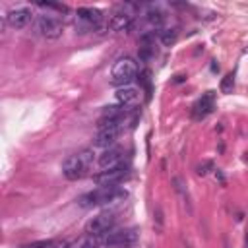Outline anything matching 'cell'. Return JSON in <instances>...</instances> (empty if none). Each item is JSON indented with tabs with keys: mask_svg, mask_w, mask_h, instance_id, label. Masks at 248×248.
I'll list each match as a JSON object with an SVG mask.
<instances>
[{
	"mask_svg": "<svg viewBox=\"0 0 248 248\" xmlns=\"http://www.w3.org/2000/svg\"><path fill=\"white\" fill-rule=\"evenodd\" d=\"M126 198V192L120 190L118 186H101L93 192L83 194L78 203L81 207H93V205H108V203H118Z\"/></svg>",
	"mask_w": 248,
	"mask_h": 248,
	"instance_id": "6da1fadb",
	"label": "cell"
},
{
	"mask_svg": "<svg viewBox=\"0 0 248 248\" xmlns=\"http://www.w3.org/2000/svg\"><path fill=\"white\" fill-rule=\"evenodd\" d=\"M93 163V151L91 149H85V151H79L76 155H70L64 165H62V170H64V176L68 180H78L85 174V170L89 169V165Z\"/></svg>",
	"mask_w": 248,
	"mask_h": 248,
	"instance_id": "7a4b0ae2",
	"label": "cell"
},
{
	"mask_svg": "<svg viewBox=\"0 0 248 248\" xmlns=\"http://www.w3.org/2000/svg\"><path fill=\"white\" fill-rule=\"evenodd\" d=\"M136 76H138V62L134 58H130V56L118 58L114 62L112 70H110V81L114 85H120V87L128 85Z\"/></svg>",
	"mask_w": 248,
	"mask_h": 248,
	"instance_id": "3957f363",
	"label": "cell"
},
{
	"mask_svg": "<svg viewBox=\"0 0 248 248\" xmlns=\"http://www.w3.org/2000/svg\"><path fill=\"white\" fill-rule=\"evenodd\" d=\"M140 240V232L136 229H122L114 231L105 236V246L107 248H130Z\"/></svg>",
	"mask_w": 248,
	"mask_h": 248,
	"instance_id": "277c9868",
	"label": "cell"
},
{
	"mask_svg": "<svg viewBox=\"0 0 248 248\" xmlns=\"http://www.w3.org/2000/svg\"><path fill=\"white\" fill-rule=\"evenodd\" d=\"M101 19H103V14L95 8H79L76 12V27L81 33H85L89 29H95L101 23Z\"/></svg>",
	"mask_w": 248,
	"mask_h": 248,
	"instance_id": "5b68a950",
	"label": "cell"
},
{
	"mask_svg": "<svg viewBox=\"0 0 248 248\" xmlns=\"http://www.w3.org/2000/svg\"><path fill=\"white\" fill-rule=\"evenodd\" d=\"M35 29L39 35H43L46 39H56L62 35V21L52 16H41L35 21Z\"/></svg>",
	"mask_w": 248,
	"mask_h": 248,
	"instance_id": "8992f818",
	"label": "cell"
},
{
	"mask_svg": "<svg viewBox=\"0 0 248 248\" xmlns=\"http://www.w3.org/2000/svg\"><path fill=\"white\" fill-rule=\"evenodd\" d=\"M126 176H128V167L122 163L118 167H112V169H107V170H101L99 174H95V182L99 186H116Z\"/></svg>",
	"mask_w": 248,
	"mask_h": 248,
	"instance_id": "52a82bcc",
	"label": "cell"
},
{
	"mask_svg": "<svg viewBox=\"0 0 248 248\" xmlns=\"http://www.w3.org/2000/svg\"><path fill=\"white\" fill-rule=\"evenodd\" d=\"M114 221H116L114 213H112V211H105V213L95 215V217L87 223L85 231H87V234H101V236H103L105 232H108V231L112 229Z\"/></svg>",
	"mask_w": 248,
	"mask_h": 248,
	"instance_id": "ba28073f",
	"label": "cell"
},
{
	"mask_svg": "<svg viewBox=\"0 0 248 248\" xmlns=\"http://www.w3.org/2000/svg\"><path fill=\"white\" fill-rule=\"evenodd\" d=\"M215 107V93L213 91H205L192 107V118L194 120H203Z\"/></svg>",
	"mask_w": 248,
	"mask_h": 248,
	"instance_id": "9c48e42d",
	"label": "cell"
},
{
	"mask_svg": "<svg viewBox=\"0 0 248 248\" xmlns=\"http://www.w3.org/2000/svg\"><path fill=\"white\" fill-rule=\"evenodd\" d=\"M6 19H8L10 27H14V29H23V27H27L29 21L33 19V14H31L29 8H14V10L8 12Z\"/></svg>",
	"mask_w": 248,
	"mask_h": 248,
	"instance_id": "30bf717a",
	"label": "cell"
},
{
	"mask_svg": "<svg viewBox=\"0 0 248 248\" xmlns=\"http://www.w3.org/2000/svg\"><path fill=\"white\" fill-rule=\"evenodd\" d=\"M114 97H116L118 105L130 108V107L138 105V101H140V89H138V87H132V85H124V87H120V89L114 93Z\"/></svg>",
	"mask_w": 248,
	"mask_h": 248,
	"instance_id": "8fae6325",
	"label": "cell"
},
{
	"mask_svg": "<svg viewBox=\"0 0 248 248\" xmlns=\"http://www.w3.org/2000/svg\"><path fill=\"white\" fill-rule=\"evenodd\" d=\"M118 134H120V126L103 128V130H99L97 136H95V145H97V147H107V149H108V147L114 145Z\"/></svg>",
	"mask_w": 248,
	"mask_h": 248,
	"instance_id": "7c38bea8",
	"label": "cell"
},
{
	"mask_svg": "<svg viewBox=\"0 0 248 248\" xmlns=\"http://www.w3.org/2000/svg\"><path fill=\"white\" fill-rule=\"evenodd\" d=\"M122 149L120 147H108L101 157H99V167L103 169V170H107V169H112V167H118V165H122Z\"/></svg>",
	"mask_w": 248,
	"mask_h": 248,
	"instance_id": "4fadbf2b",
	"label": "cell"
},
{
	"mask_svg": "<svg viewBox=\"0 0 248 248\" xmlns=\"http://www.w3.org/2000/svg\"><path fill=\"white\" fill-rule=\"evenodd\" d=\"M130 27H132V14L128 12H118L108 19L110 31H128Z\"/></svg>",
	"mask_w": 248,
	"mask_h": 248,
	"instance_id": "5bb4252c",
	"label": "cell"
},
{
	"mask_svg": "<svg viewBox=\"0 0 248 248\" xmlns=\"http://www.w3.org/2000/svg\"><path fill=\"white\" fill-rule=\"evenodd\" d=\"M172 184H174V190L178 192V196L182 198L184 205L188 207V211H192V205H190V194H188V188H186L184 180H182L180 176H174V178H172Z\"/></svg>",
	"mask_w": 248,
	"mask_h": 248,
	"instance_id": "9a60e30c",
	"label": "cell"
},
{
	"mask_svg": "<svg viewBox=\"0 0 248 248\" xmlns=\"http://www.w3.org/2000/svg\"><path fill=\"white\" fill-rule=\"evenodd\" d=\"M101 244H105V238L101 234H85L78 244L76 248H99Z\"/></svg>",
	"mask_w": 248,
	"mask_h": 248,
	"instance_id": "2e32d148",
	"label": "cell"
},
{
	"mask_svg": "<svg viewBox=\"0 0 248 248\" xmlns=\"http://www.w3.org/2000/svg\"><path fill=\"white\" fill-rule=\"evenodd\" d=\"M176 39H178V31H176L174 27H167V29H161V31H159V41H161L165 46L174 45Z\"/></svg>",
	"mask_w": 248,
	"mask_h": 248,
	"instance_id": "e0dca14e",
	"label": "cell"
},
{
	"mask_svg": "<svg viewBox=\"0 0 248 248\" xmlns=\"http://www.w3.org/2000/svg\"><path fill=\"white\" fill-rule=\"evenodd\" d=\"M145 19H147V23H149L153 29H157V27H161V25H163L165 16H163L161 12H149V14L145 16Z\"/></svg>",
	"mask_w": 248,
	"mask_h": 248,
	"instance_id": "ac0fdd59",
	"label": "cell"
},
{
	"mask_svg": "<svg viewBox=\"0 0 248 248\" xmlns=\"http://www.w3.org/2000/svg\"><path fill=\"white\" fill-rule=\"evenodd\" d=\"M232 89H234V78H232V74H227L221 79V91L225 95H229V93H232Z\"/></svg>",
	"mask_w": 248,
	"mask_h": 248,
	"instance_id": "d6986e66",
	"label": "cell"
},
{
	"mask_svg": "<svg viewBox=\"0 0 248 248\" xmlns=\"http://www.w3.org/2000/svg\"><path fill=\"white\" fill-rule=\"evenodd\" d=\"M151 56H155V46L153 45H141L140 46V58L141 60H149Z\"/></svg>",
	"mask_w": 248,
	"mask_h": 248,
	"instance_id": "ffe728a7",
	"label": "cell"
},
{
	"mask_svg": "<svg viewBox=\"0 0 248 248\" xmlns=\"http://www.w3.org/2000/svg\"><path fill=\"white\" fill-rule=\"evenodd\" d=\"M48 246H52V242H50V240H37V242L25 244V246H21V248H48Z\"/></svg>",
	"mask_w": 248,
	"mask_h": 248,
	"instance_id": "44dd1931",
	"label": "cell"
},
{
	"mask_svg": "<svg viewBox=\"0 0 248 248\" xmlns=\"http://www.w3.org/2000/svg\"><path fill=\"white\" fill-rule=\"evenodd\" d=\"M209 169H213V163L211 161H203L202 165H198V174H207L209 172Z\"/></svg>",
	"mask_w": 248,
	"mask_h": 248,
	"instance_id": "7402d4cb",
	"label": "cell"
},
{
	"mask_svg": "<svg viewBox=\"0 0 248 248\" xmlns=\"http://www.w3.org/2000/svg\"><path fill=\"white\" fill-rule=\"evenodd\" d=\"M39 6H41V8H50V10H60V12L66 10L64 6H60V4H52V2H39Z\"/></svg>",
	"mask_w": 248,
	"mask_h": 248,
	"instance_id": "603a6c76",
	"label": "cell"
},
{
	"mask_svg": "<svg viewBox=\"0 0 248 248\" xmlns=\"http://www.w3.org/2000/svg\"><path fill=\"white\" fill-rule=\"evenodd\" d=\"M244 242H246V248H248V232H246V236H244Z\"/></svg>",
	"mask_w": 248,
	"mask_h": 248,
	"instance_id": "cb8c5ba5",
	"label": "cell"
},
{
	"mask_svg": "<svg viewBox=\"0 0 248 248\" xmlns=\"http://www.w3.org/2000/svg\"><path fill=\"white\" fill-rule=\"evenodd\" d=\"M246 52H248V48H246Z\"/></svg>",
	"mask_w": 248,
	"mask_h": 248,
	"instance_id": "d4e9b609",
	"label": "cell"
},
{
	"mask_svg": "<svg viewBox=\"0 0 248 248\" xmlns=\"http://www.w3.org/2000/svg\"><path fill=\"white\" fill-rule=\"evenodd\" d=\"M186 248H190V246H186Z\"/></svg>",
	"mask_w": 248,
	"mask_h": 248,
	"instance_id": "484cf974",
	"label": "cell"
}]
</instances>
